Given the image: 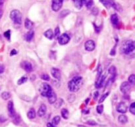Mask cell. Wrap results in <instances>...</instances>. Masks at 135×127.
<instances>
[{
  "mask_svg": "<svg viewBox=\"0 0 135 127\" xmlns=\"http://www.w3.org/2000/svg\"><path fill=\"white\" fill-rule=\"evenodd\" d=\"M82 78L81 76H76L70 80L68 83V88L72 92L77 91L82 86Z\"/></svg>",
  "mask_w": 135,
  "mask_h": 127,
  "instance_id": "1",
  "label": "cell"
},
{
  "mask_svg": "<svg viewBox=\"0 0 135 127\" xmlns=\"http://www.w3.org/2000/svg\"><path fill=\"white\" fill-rule=\"evenodd\" d=\"M135 50V41L128 40L121 47V51L125 54H130Z\"/></svg>",
  "mask_w": 135,
  "mask_h": 127,
  "instance_id": "2",
  "label": "cell"
},
{
  "mask_svg": "<svg viewBox=\"0 0 135 127\" xmlns=\"http://www.w3.org/2000/svg\"><path fill=\"white\" fill-rule=\"evenodd\" d=\"M39 91L42 96L47 97L48 98L53 94V92L54 91L48 83H42L41 84Z\"/></svg>",
  "mask_w": 135,
  "mask_h": 127,
  "instance_id": "3",
  "label": "cell"
},
{
  "mask_svg": "<svg viewBox=\"0 0 135 127\" xmlns=\"http://www.w3.org/2000/svg\"><path fill=\"white\" fill-rule=\"evenodd\" d=\"M22 14L17 9H14L11 11L10 13V18L13 20L14 24L20 25L22 23Z\"/></svg>",
  "mask_w": 135,
  "mask_h": 127,
  "instance_id": "4",
  "label": "cell"
},
{
  "mask_svg": "<svg viewBox=\"0 0 135 127\" xmlns=\"http://www.w3.org/2000/svg\"><path fill=\"white\" fill-rule=\"evenodd\" d=\"M63 0H52L51 9L54 11H58L61 9L63 5Z\"/></svg>",
  "mask_w": 135,
  "mask_h": 127,
  "instance_id": "5",
  "label": "cell"
},
{
  "mask_svg": "<svg viewBox=\"0 0 135 127\" xmlns=\"http://www.w3.org/2000/svg\"><path fill=\"white\" fill-rule=\"evenodd\" d=\"M70 37L67 34L64 33L60 35L58 38V42L60 45H65L67 43H69L70 41Z\"/></svg>",
  "mask_w": 135,
  "mask_h": 127,
  "instance_id": "6",
  "label": "cell"
},
{
  "mask_svg": "<svg viewBox=\"0 0 135 127\" xmlns=\"http://www.w3.org/2000/svg\"><path fill=\"white\" fill-rule=\"evenodd\" d=\"M20 66L27 73H31L33 70V67H32V64L28 61H23L20 64Z\"/></svg>",
  "mask_w": 135,
  "mask_h": 127,
  "instance_id": "7",
  "label": "cell"
},
{
  "mask_svg": "<svg viewBox=\"0 0 135 127\" xmlns=\"http://www.w3.org/2000/svg\"><path fill=\"white\" fill-rule=\"evenodd\" d=\"M116 109L117 111L120 113H125L127 111V104L124 103V102H121L119 104L117 105V107H116Z\"/></svg>",
  "mask_w": 135,
  "mask_h": 127,
  "instance_id": "8",
  "label": "cell"
},
{
  "mask_svg": "<svg viewBox=\"0 0 135 127\" xmlns=\"http://www.w3.org/2000/svg\"><path fill=\"white\" fill-rule=\"evenodd\" d=\"M95 42L92 40H90L86 42L84 44L85 49L88 51H92L95 49Z\"/></svg>",
  "mask_w": 135,
  "mask_h": 127,
  "instance_id": "9",
  "label": "cell"
},
{
  "mask_svg": "<svg viewBox=\"0 0 135 127\" xmlns=\"http://www.w3.org/2000/svg\"><path fill=\"white\" fill-rule=\"evenodd\" d=\"M121 91L123 94H127V92L130 91V84L129 83V82H123L121 86H120Z\"/></svg>",
  "mask_w": 135,
  "mask_h": 127,
  "instance_id": "10",
  "label": "cell"
},
{
  "mask_svg": "<svg viewBox=\"0 0 135 127\" xmlns=\"http://www.w3.org/2000/svg\"><path fill=\"white\" fill-rule=\"evenodd\" d=\"M7 109L9 117H14L15 116V111L14 109V105H13V103L12 101H9L8 102Z\"/></svg>",
  "mask_w": 135,
  "mask_h": 127,
  "instance_id": "11",
  "label": "cell"
},
{
  "mask_svg": "<svg viewBox=\"0 0 135 127\" xmlns=\"http://www.w3.org/2000/svg\"><path fill=\"white\" fill-rule=\"evenodd\" d=\"M105 78H106L105 75H102L99 79H97L96 81V84H95V86L96 88H100L103 86Z\"/></svg>",
  "mask_w": 135,
  "mask_h": 127,
  "instance_id": "12",
  "label": "cell"
},
{
  "mask_svg": "<svg viewBox=\"0 0 135 127\" xmlns=\"http://www.w3.org/2000/svg\"><path fill=\"white\" fill-rule=\"evenodd\" d=\"M51 73L52 76H54L55 79L59 80L61 79V73H60V71L58 69H56V68L51 69Z\"/></svg>",
  "mask_w": 135,
  "mask_h": 127,
  "instance_id": "13",
  "label": "cell"
},
{
  "mask_svg": "<svg viewBox=\"0 0 135 127\" xmlns=\"http://www.w3.org/2000/svg\"><path fill=\"white\" fill-rule=\"evenodd\" d=\"M46 111H47V107H46V105H41L40 107L39 108L38 111V115L40 117H43V116L46 115Z\"/></svg>",
  "mask_w": 135,
  "mask_h": 127,
  "instance_id": "14",
  "label": "cell"
},
{
  "mask_svg": "<svg viewBox=\"0 0 135 127\" xmlns=\"http://www.w3.org/2000/svg\"><path fill=\"white\" fill-rule=\"evenodd\" d=\"M111 22L114 26H117L119 23V19L117 14H113L111 16Z\"/></svg>",
  "mask_w": 135,
  "mask_h": 127,
  "instance_id": "15",
  "label": "cell"
},
{
  "mask_svg": "<svg viewBox=\"0 0 135 127\" xmlns=\"http://www.w3.org/2000/svg\"><path fill=\"white\" fill-rule=\"evenodd\" d=\"M34 36V32L33 30H29L27 33L25 34V40L27 42H31Z\"/></svg>",
  "mask_w": 135,
  "mask_h": 127,
  "instance_id": "16",
  "label": "cell"
},
{
  "mask_svg": "<svg viewBox=\"0 0 135 127\" xmlns=\"http://www.w3.org/2000/svg\"><path fill=\"white\" fill-rule=\"evenodd\" d=\"M82 4L86 5V7L88 9H90L93 6L94 1H93V0H83L82 1Z\"/></svg>",
  "mask_w": 135,
  "mask_h": 127,
  "instance_id": "17",
  "label": "cell"
},
{
  "mask_svg": "<svg viewBox=\"0 0 135 127\" xmlns=\"http://www.w3.org/2000/svg\"><path fill=\"white\" fill-rule=\"evenodd\" d=\"M27 117L30 119H33L36 117V111L33 108H31L28 112L27 113Z\"/></svg>",
  "mask_w": 135,
  "mask_h": 127,
  "instance_id": "18",
  "label": "cell"
},
{
  "mask_svg": "<svg viewBox=\"0 0 135 127\" xmlns=\"http://www.w3.org/2000/svg\"><path fill=\"white\" fill-rule=\"evenodd\" d=\"M44 36L49 40H51L54 38V32L51 29H49L44 32Z\"/></svg>",
  "mask_w": 135,
  "mask_h": 127,
  "instance_id": "19",
  "label": "cell"
},
{
  "mask_svg": "<svg viewBox=\"0 0 135 127\" xmlns=\"http://www.w3.org/2000/svg\"><path fill=\"white\" fill-rule=\"evenodd\" d=\"M57 96L55 92H53V94H51L50 96L48 97V102L50 104H54L57 100Z\"/></svg>",
  "mask_w": 135,
  "mask_h": 127,
  "instance_id": "20",
  "label": "cell"
},
{
  "mask_svg": "<svg viewBox=\"0 0 135 127\" xmlns=\"http://www.w3.org/2000/svg\"><path fill=\"white\" fill-rule=\"evenodd\" d=\"M33 25V23H32L31 20H29L28 18H26L25 22V28H26V29L31 30V28H32Z\"/></svg>",
  "mask_w": 135,
  "mask_h": 127,
  "instance_id": "21",
  "label": "cell"
},
{
  "mask_svg": "<svg viewBox=\"0 0 135 127\" xmlns=\"http://www.w3.org/2000/svg\"><path fill=\"white\" fill-rule=\"evenodd\" d=\"M108 73L111 75V79L113 80H114L115 77V74H116V68H115V67L111 66V67H110V69L108 70Z\"/></svg>",
  "mask_w": 135,
  "mask_h": 127,
  "instance_id": "22",
  "label": "cell"
},
{
  "mask_svg": "<svg viewBox=\"0 0 135 127\" xmlns=\"http://www.w3.org/2000/svg\"><path fill=\"white\" fill-rule=\"evenodd\" d=\"M118 121L122 124H125L128 122V118L125 115H121L119 117H118Z\"/></svg>",
  "mask_w": 135,
  "mask_h": 127,
  "instance_id": "23",
  "label": "cell"
},
{
  "mask_svg": "<svg viewBox=\"0 0 135 127\" xmlns=\"http://www.w3.org/2000/svg\"><path fill=\"white\" fill-rule=\"evenodd\" d=\"M61 115H62V117L65 119H67L69 118V111L67 109H62L61 111Z\"/></svg>",
  "mask_w": 135,
  "mask_h": 127,
  "instance_id": "24",
  "label": "cell"
},
{
  "mask_svg": "<svg viewBox=\"0 0 135 127\" xmlns=\"http://www.w3.org/2000/svg\"><path fill=\"white\" fill-rule=\"evenodd\" d=\"M73 2L74 3V5H75V7L78 9H80L82 7V1L83 0H73Z\"/></svg>",
  "mask_w": 135,
  "mask_h": 127,
  "instance_id": "25",
  "label": "cell"
},
{
  "mask_svg": "<svg viewBox=\"0 0 135 127\" xmlns=\"http://www.w3.org/2000/svg\"><path fill=\"white\" fill-rule=\"evenodd\" d=\"M1 97L4 100H7L11 97V94L8 91H3L1 94Z\"/></svg>",
  "mask_w": 135,
  "mask_h": 127,
  "instance_id": "26",
  "label": "cell"
},
{
  "mask_svg": "<svg viewBox=\"0 0 135 127\" xmlns=\"http://www.w3.org/2000/svg\"><path fill=\"white\" fill-rule=\"evenodd\" d=\"M54 103H55L54 105H55V108H59L63 105V100L61 99V98H59V99H57L56 102H55Z\"/></svg>",
  "mask_w": 135,
  "mask_h": 127,
  "instance_id": "27",
  "label": "cell"
},
{
  "mask_svg": "<svg viewBox=\"0 0 135 127\" xmlns=\"http://www.w3.org/2000/svg\"><path fill=\"white\" fill-rule=\"evenodd\" d=\"M27 80H28V78H27V76H22L21 78H20V79L18 80V82H17V84H18V85H21V84H23L24 83L26 82Z\"/></svg>",
  "mask_w": 135,
  "mask_h": 127,
  "instance_id": "28",
  "label": "cell"
},
{
  "mask_svg": "<svg viewBox=\"0 0 135 127\" xmlns=\"http://www.w3.org/2000/svg\"><path fill=\"white\" fill-rule=\"evenodd\" d=\"M61 121V118L59 116H55L54 117V119L52 120V124L54 125H57Z\"/></svg>",
  "mask_w": 135,
  "mask_h": 127,
  "instance_id": "29",
  "label": "cell"
},
{
  "mask_svg": "<svg viewBox=\"0 0 135 127\" xmlns=\"http://www.w3.org/2000/svg\"><path fill=\"white\" fill-rule=\"evenodd\" d=\"M129 83L130 84H135V74H131L129 77Z\"/></svg>",
  "mask_w": 135,
  "mask_h": 127,
  "instance_id": "30",
  "label": "cell"
},
{
  "mask_svg": "<svg viewBox=\"0 0 135 127\" xmlns=\"http://www.w3.org/2000/svg\"><path fill=\"white\" fill-rule=\"evenodd\" d=\"M109 94H110V92H107V93H105V94H103V95H102V96L99 98V101H98V103H102V102H104L105 99H106V97L108 96Z\"/></svg>",
  "mask_w": 135,
  "mask_h": 127,
  "instance_id": "31",
  "label": "cell"
},
{
  "mask_svg": "<svg viewBox=\"0 0 135 127\" xmlns=\"http://www.w3.org/2000/svg\"><path fill=\"white\" fill-rule=\"evenodd\" d=\"M54 36L56 39H58L59 37L60 36V29L59 28V26L56 27L55 29V32H54Z\"/></svg>",
  "mask_w": 135,
  "mask_h": 127,
  "instance_id": "32",
  "label": "cell"
},
{
  "mask_svg": "<svg viewBox=\"0 0 135 127\" xmlns=\"http://www.w3.org/2000/svg\"><path fill=\"white\" fill-rule=\"evenodd\" d=\"M102 66H101V65H99V66H98V73H97L96 80L98 79H99V77L102 76Z\"/></svg>",
  "mask_w": 135,
  "mask_h": 127,
  "instance_id": "33",
  "label": "cell"
},
{
  "mask_svg": "<svg viewBox=\"0 0 135 127\" xmlns=\"http://www.w3.org/2000/svg\"><path fill=\"white\" fill-rule=\"evenodd\" d=\"M97 112L99 114H102V112L104 111V105H98L96 108Z\"/></svg>",
  "mask_w": 135,
  "mask_h": 127,
  "instance_id": "34",
  "label": "cell"
},
{
  "mask_svg": "<svg viewBox=\"0 0 135 127\" xmlns=\"http://www.w3.org/2000/svg\"><path fill=\"white\" fill-rule=\"evenodd\" d=\"M69 13H70V11L69 10H63L62 11V12H61L60 13V17H65V16L68 15Z\"/></svg>",
  "mask_w": 135,
  "mask_h": 127,
  "instance_id": "35",
  "label": "cell"
},
{
  "mask_svg": "<svg viewBox=\"0 0 135 127\" xmlns=\"http://www.w3.org/2000/svg\"><path fill=\"white\" fill-rule=\"evenodd\" d=\"M129 110H130V112L132 114L135 115V102L133 103L132 104L130 105Z\"/></svg>",
  "mask_w": 135,
  "mask_h": 127,
  "instance_id": "36",
  "label": "cell"
},
{
  "mask_svg": "<svg viewBox=\"0 0 135 127\" xmlns=\"http://www.w3.org/2000/svg\"><path fill=\"white\" fill-rule=\"evenodd\" d=\"M41 78L42 79H43V80H46V81H49L50 80V78H49V76L47 74H43L41 75Z\"/></svg>",
  "mask_w": 135,
  "mask_h": 127,
  "instance_id": "37",
  "label": "cell"
},
{
  "mask_svg": "<svg viewBox=\"0 0 135 127\" xmlns=\"http://www.w3.org/2000/svg\"><path fill=\"white\" fill-rule=\"evenodd\" d=\"M4 36L5 38H7V40H10V37H11V30H8L6 32H4Z\"/></svg>",
  "mask_w": 135,
  "mask_h": 127,
  "instance_id": "38",
  "label": "cell"
},
{
  "mask_svg": "<svg viewBox=\"0 0 135 127\" xmlns=\"http://www.w3.org/2000/svg\"><path fill=\"white\" fill-rule=\"evenodd\" d=\"M74 99H75V96L74 94H71L68 97V100L70 103H72L73 102H74Z\"/></svg>",
  "mask_w": 135,
  "mask_h": 127,
  "instance_id": "39",
  "label": "cell"
},
{
  "mask_svg": "<svg viewBox=\"0 0 135 127\" xmlns=\"http://www.w3.org/2000/svg\"><path fill=\"white\" fill-rule=\"evenodd\" d=\"M86 123L88 125H91V126H96V125H97L96 122H95L94 121H93V120H90L88 121H87Z\"/></svg>",
  "mask_w": 135,
  "mask_h": 127,
  "instance_id": "40",
  "label": "cell"
},
{
  "mask_svg": "<svg viewBox=\"0 0 135 127\" xmlns=\"http://www.w3.org/2000/svg\"><path fill=\"white\" fill-rule=\"evenodd\" d=\"M99 1L102 3L103 5H104L105 7L106 8H109V5H108V3H107V0H99Z\"/></svg>",
  "mask_w": 135,
  "mask_h": 127,
  "instance_id": "41",
  "label": "cell"
},
{
  "mask_svg": "<svg viewBox=\"0 0 135 127\" xmlns=\"http://www.w3.org/2000/svg\"><path fill=\"white\" fill-rule=\"evenodd\" d=\"M92 14H94V15H97L98 13V10L96 7H94L92 9Z\"/></svg>",
  "mask_w": 135,
  "mask_h": 127,
  "instance_id": "42",
  "label": "cell"
},
{
  "mask_svg": "<svg viewBox=\"0 0 135 127\" xmlns=\"http://www.w3.org/2000/svg\"><path fill=\"white\" fill-rule=\"evenodd\" d=\"M17 54V50H16V49H12V50H11V51L10 55L11 56H13V55H16Z\"/></svg>",
  "mask_w": 135,
  "mask_h": 127,
  "instance_id": "43",
  "label": "cell"
},
{
  "mask_svg": "<svg viewBox=\"0 0 135 127\" xmlns=\"http://www.w3.org/2000/svg\"><path fill=\"white\" fill-rule=\"evenodd\" d=\"M5 121H6V118L3 115H0V122H5Z\"/></svg>",
  "mask_w": 135,
  "mask_h": 127,
  "instance_id": "44",
  "label": "cell"
},
{
  "mask_svg": "<svg viewBox=\"0 0 135 127\" xmlns=\"http://www.w3.org/2000/svg\"><path fill=\"white\" fill-rule=\"evenodd\" d=\"M98 95H99V92L98 91H95L94 92V99H98Z\"/></svg>",
  "mask_w": 135,
  "mask_h": 127,
  "instance_id": "45",
  "label": "cell"
},
{
  "mask_svg": "<svg viewBox=\"0 0 135 127\" xmlns=\"http://www.w3.org/2000/svg\"><path fill=\"white\" fill-rule=\"evenodd\" d=\"M4 70H5L4 67L2 65H1V64H0V74L3 73V71H4Z\"/></svg>",
  "mask_w": 135,
  "mask_h": 127,
  "instance_id": "46",
  "label": "cell"
},
{
  "mask_svg": "<svg viewBox=\"0 0 135 127\" xmlns=\"http://www.w3.org/2000/svg\"><path fill=\"white\" fill-rule=\"evenodd\" d=\"M47 127H56L55 125H54L51 122H48V124H47Z\"/></svg>",
  "mask_w": 135,
  "mask_h": 127,
  "instance_id": "47",
  "label": "cell"
},
{
  "mask_svg": "<svg viewBox=\"0 0 135 127\" xmlns=\"http://www.w3.org/2000/svg\"><path fill=\"white\" fill-rule=\"evenodd\" d=\"M3 9L1 8H0V19L3 16Z\"/></svg>",
  "mask_w": 135,
  "mask_h": 127,
  "instance_id": "48",
  "label": "cell"
},
{
  "mask_svg": "<svg viewBox=\"0 0 135 127\" xmlns=\"http://www.w3.org/2000/svg\"><path fill=\"white\" fill-rule=\"evenodd\" d=\"M4 1H5V0H0V7H1L3 5Z\"/></svg>",
  "mask_w": 135,
  "mask_h": 127,
  "instance_id": "49",
  "label": "cell"
}]
</instances>
